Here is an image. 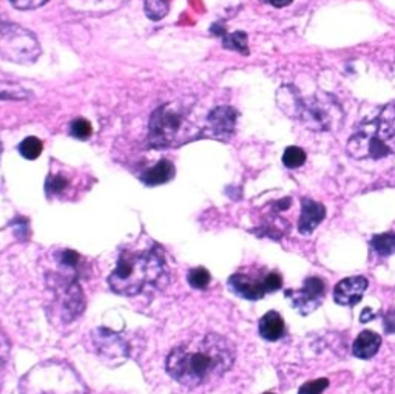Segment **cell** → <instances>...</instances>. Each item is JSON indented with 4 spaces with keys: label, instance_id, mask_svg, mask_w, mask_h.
Here are the masks:
<instances>
[{
    "label": "cell",
    "instance_id": "cell-1",
    "mask_svg": "<svg viewBox=\"0 0 395 394\" xmlns=\"http://www.w3.org/2000/svg\"><path fill=\"white\" fill-rule=\"evenodd\" d=\"M235 347L216 332L195 334L171 348L165 359V371L184 388L196 390L215 384L232 368Z\"/></svg>",
    "mask_w": 395,
    "mask_h": 394
},
{
    "label": "cell",
    "instance_id": "cell-2",
    "mask_svg": "<svg viewBox=\"0 0 395 394\" xmlns=\"http://www.w3.org/2000/svg\"><path fill=\"white\" fill-rule=\"evenodd\" d=\"M164 274V262L154 249L122 252L116 269L108 277V283L116 294L132 297L144 291V288L156 285Z\"/></svg>",
    "mask_w": 395,
    "mask_h": 394
},
{
    "label": "cell",
    "instance_id": "cell-3",
    "mask_svg": "<svg viewBox=\"0 0 395 394\" xmlns=\"http://www.w3.org/2000/svg\"><path fill=\"white\" fill-rule=\"evenodd\" d=\"M0 54L16 64H33L39 58L40 47L36 36L17 25L0 27Z\"/></svg>",
    "mask_w": 395,
    "mask_h": 394
},
{
    "label": "cell",
    "instance_id": "cell-4",
    "mask_svg": "<svg viewBox=\"0 0 395 394\" xmlns=\"http://www.w3.org/2000/svg\"><path fill=\"white\" fill-rule=\"evenodd\" d=\"M185 122L184 112L176 102L164 104L152 115L150 119V144L156 149H165L176 143Z\"/></svg>",
    "mask_w": 395,
    "mask_h": 394
},
{
    "label": "cell",
    "instance_id": "cell-5",
    "mask_svg": "<svg viewBox=\"0 0 395 394\" xmlns=\"http://www.w3.org/2000/svg\"><path fill=\"white\" fill-rule=\"evenodd\" d=\"M324 292V280H321L320 277H307L304 283H302L301 289H298V291L287 289L286 295L295 310H298L302 316H307V314L318 310L321 303H323Z\"/></svg>",
    "mask_w": 395,
    "mask_h": 394
},
{
    "label": "cell",
    "instance_id": "cell-6",
    "mask_svg": "<svg viewBox=\"0 0 395 394\" xmlns=\"http://www.w3.org/2000/svg\"><path fill=\"white\" fill-rule=\"evenodd\" d=\"M264 277L263 273H252V270H239L228 279L232 291L239 295V297L247 300H259L265 294L264 288Z\"/></svg>",
    "mask_w": 395,
    "mask_h": 394
},
{
    "label": "cell",
    "instance_id": "cell-7",
    "mask_svg": "<svg viewBox=\"0 0 395 394\" xmlns=\"http://www.w3.org/2000/svg\"><path fill=\"white\" fill-rule=\"evenodd\" d=\"M369 281L366 277L354 275L343 279L333 289V300L339 306L354 308L358 301H361L364 291L368 289Z\"/></svg>",
    "mask_w": 395,
    "mask_h": 394
},
{
    "label": "cell",
    "instance_id": "cell-8",
    "mask_svg": "<svg viewBox=\"0 0 395 394\" xmlns=\"http://www.w3.org/2000/svg\"><path fill=\"white\" fill-rule=\"evenodd\" d=\"M237 122V112L232 107H218L207 116V133L212 138H228L232 137Z\"/></svg>",
    "mask_w": 395,
    "mask_h": 394
},
{
    "label": "cell",
    "instance_id": "cell-9",
    "mask_svg": "<svg viewBox=\"0 0 395 394\" xmlns=\"http://www.w3.org/2000/svg\"><path fill=\"white\" fill-rule=\"evenodd\" d=\"M326 217V207L321 202L311 198L301 200V215L298 221V231L302 235H311Z\"/></svg>",
    "mask_w": 395,
    "mask_h": 394
},
{
    "label": "cell",
    "instance_id": "cell-10",
    "mask_svg": "<svg viewBox=\"0 0 395 394\" xmlns=\"http://www.w3.org/2000/svg\"><path fill=\"white\" fill-rule=\"evenodd\" d=\"M380 345L381 336L374 331L366 329L358 334V337L354 340V345H352V351H354V356L358 357V359L368 360L379 353Z\"/></svg>",
    "mask_w": 395,
    "mask_h": 394
},
{
    "label": "cell",
    "instance_id": "cell-11",
    "mask_svg": "<svg viewBox=\"0 0 395 394\" xmlns=\"http://www.w3.org/2000/svg\"><path fill=\"white\" fill-rule=\"evenodd\" d=\"M258 331L261 334L263 338L269 342H276L284 336V331H286V326H284V320L280 316V312L276 311H269L265 312L264 316L259 318L258 323Z\"/></svg>",
    "mask_w": 395,
    "mask_h": 394
},
{
    "label": "cell",
    "instance_id": "cell-12",
    "mask_svg": "<svg viewBox=\"0 0 395 394\" xmlns=\"http://www.w3.org/2000/svg\"><path fill=\"white\" fill-rule=\"evenodd\" d=\"M173 175H175V165L169 159H160L156 165H153L152 169L142 174L141 180L147 186H159V184L169 183Z\"/></svg>",
    "mask_w": 395,
    "mask_h": 394
},
{
    "label": "cell",
    "instance_id": "cell-13",
    "mask_svg": "<svg viewBox=\"0 0 395 394\" xmlns=\"http://www.w3.org/2000/svg\"><path fill=\"white\" fill-rule=\"evenodd\" d=\"M370 248L381 257H387L395 252V233L386 232L374 235L370 240Z\"/></svg>",
    "mask_w": 395,
    "mask_h": 394
},
{
    "label": "cell",
    "instance_id": "cell-14",
    "mask_svg": "<svg viewBox=\"0 0 395 394\" xmlns=\"http://www.w3.org/2000/svg\"><path fill=\"white\" fill-rule=\"evenodd\" d=\"M42 150H43V143L36 137L25 138L21 143V146H19V152H21V155L25 159H29V161L39 158Z\"/></svg>",
    "mask_w": 395,
    "mask_h": 394
},
{
    "label": "cell",
    "instance_id": "cell-15",
    "mask_svg": "<svg viewBox=\"0 0 395 394\" xmlns=\"http://www.w3.org/2000/svg\"><path fill=\"white\" fill-rule=\"evenodd\" d=\"M222 45L228 48V50H235L243 54L249 53V47H247V34L243 32L224 34L222 36Z\"/></svg>",
    "mask_w": 395,
    "mask_h": 394
},
{
    "label": "cell",
    "instance_id": "cell-16",
    "mask_svg": "<svg viewBox=\"0 0 395 394\" xmlns=\"http://www.w3.org/2000/svg\"><path fill=\"white\" fill-rule=\"evenodd\" d=\"M306 163V152L300 149V147H287L283 153V164L289 169H296L301 167L302 164Z\"/></svg>",
    "mask_w": 395,
    "mask_h": 394
},
{
    "label": "cell",
    "instance_id": "cell-17",
    "mask_svg": "<svg viewBox=\"0 0 395 394\" xmlns=\"http://www.w3.org/2000/svg\"><path fill=\"white\" fill-rule=\"evenodd\" d=\"M167 13H169L167 0H145V14L148 19L160 21Z\"/></svg>",
    "mask_w": 395,
    "mask_h": 394
},
{
    "label": "cell",
    "instance_id": "cell-18",
    "mask_svg": "<svg viewBox=\"0 0 395 394\" xmlns=\"http://www.w3.org/2000/svg\"><path fill=\"white\" fill-rule=\"evenodd\" d=\"M23 97H28V93L21 87V85L6 82L0 79V101H3V100L16 101V100H23Z\"/></svg>",
    "mask_w": 395,
    "mask_h": 394
},
{
    "label": "cell",
    "instance_id": "cell-19",
    "mask_svg": "<svg viewBox=\"0 0 395 394\" xmlns=\"http://www.w3.org/2000/svg\"><path fill=\"white\" fill-rule=\"evenodd\" d=\"M70 133L76 139H88L93 133V127L90 121H86L85 118H77L71 122Z\"/></svg>",
    "mask_w": 395,
    "mask_h": 394
},
{
    "label": "cell",
    "instance_id": "cell-20",
    "mask_svg": "<svg viewBox=\"0 0 395 394\" xmlns=\"http://www.w3.org/2000/svg\"><path fill=\"white\" fill-rule=\"evenodd\" d=\"M210 280H212V277H210L208 270L204 268H195L189 273V283L196 289L207 288Z\"/></svg>",
    "mask_w": 395,
    "mask_h": 394
},
{
    "label": "cell",
    "instance_id": "cell-21",
    "mask_svg": "<svg viewBox=\"0 0 395 394\" xmlns=\"http://www.w3.org/2000/svg\"><path fill=\"white\" fill-rule=\"evenodd\" d=\"M68 186V181L65 176L62 175H49L47 180V192L48 195H59L60 192H64Z\"/></svg>",
    "mask_w": 395,
    "mask_h": 394
},
{
    "label": "cell",
    "instance_id": "cell-22",
    "mask_svg": "<svg viewBox=\"0 0 395 394\" xmlns=\"http://www.w3.org/2000/svg\"><path fill=\"white\" fill-rule=\"evenodd\" d=\"M327 386H329V380L317 379V380L307 382V384L302 385L298 390V394H321Z\"/></svg>",
    "mask_w": 395,
    "mask_h": 394
},
{
    "label": "cell",
    "instance_id": "cell-23",
    "mask_svg": "<svg viewBox=\"0 0 395 394\" xmlns=\"http://www.w3.org/2000/svg\"><path fill=\"white\" fill-rule=\"evenodd\" d=\"M265 292H276L283 288V277L278 273H267L264 277Z\"/></svg>",
    "mask_w": 395,
    "mask_h": 394
},
{
    "label": "cell",
    "instance_id": "cell-24",
    "mask_svg": "<svg viewBox=\"0 0 395 394\" xmlns=\"http://www.w3.org/2000/svg\"><path fill=\"white\" fill-rule=\"evenodd\" d=\"M48 2V0H10V3L16 10L27 11V10H36L43 7Z\"/></svg>",
    "mask_w": 395,
    "mask_h": 394
},
{
    "label": "cell",
    "instance_id": "cell-25",
    "mask_svg": "<svg viewBox=\"0 0 395 394\" xmlns=\"http://www.w3.org/2000/svg\"><path fill=\"white\" fill-rule=\"evenodd\" d=\"M383 325H385V331L387 332V334H394V332H395V310L389 311L386 314L385 322H383Z\"/></svg>",
    "mask_w": 395,
    "mask_h": 394
},
{
    "label": "cell",
    "instance_id": "cell-26",
    "mask_svg": "<svg viewBox=\"0 0 395 394\" xmlns=\"http://www.w3.org/2000/svg\"><path fill=\"white\" fill-rule=\"evenodd\" d=\"M264 2H267L270 5H274L276 8H283V7H287L294 2V0H264Z\"/></svg>",
    "mask_w": 395,
    "mask_h": 394
},
{
    "label": "cell",
    "instance_id": "cell-27",
    "mask_svg": "<svg viewBox=\"0 0 395 394\" xmlns=\"http://www.w3.org/2000/svg\"><path fill=\"white\" fill-rule=\"evenodd\" d=\"M375 317V314L369 310V308H364L363 310V312H361V322L363 323H366L368 320H370V318H374Z\"/></svg>",
    "mask_w": 395,
    "mask_h": 394
},
{
    "label": "cell",
    "instance_id": "cell-28",
    "mask_svg": "<svg viewBox=\"0 0 395 394\" xmlns=\"http://www.w3.org/2000/svg\"><path fill=\"white\" fill-rule=\"evenodd\" d=\"M264 394H274V393H264Z\"/></svg>",
    "mask_w": 395,
    "mask_h": 394
}]
</instances>
